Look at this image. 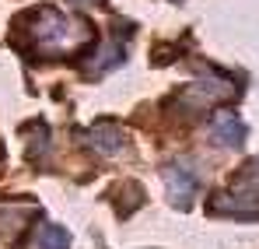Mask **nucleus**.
Segmentation results:
<instances>
[{
	"mask_svg": "<svg viewBox=\"0 0 259 249\" xmlns=\"http://www.w3.org/2000/svg\"><path fill=\"white\" fill-rule=\"evenodd\" d=\"M11 39L14 46L32 56V60H63V56H77L84 53V46H91L95 39V28L84 18H74V14H60L56 7L39 4V7H28L14 18L11 25Z\"/></svg>",
	"mask_w": 259,
	"mask_h": 249,
	"instance_id": "1",
	"label": "nucleus"
},
{
	"mask_svg": "<svg viewBox=\"0 0 259 249\" xmlns=\"http://www.w3.org/2000/svg\"><path fill=\"white\" fill-rule=\"evenodd\" d=\"M214 214H231V218H242V221H252L259 218V162L242 168V175L231 183V190L217 193L210 200Z\"/></svg>",
	"mask_w": 259,
	"mask_h": 249,
	"instance_id": "2",
	"label": "nucleus"
},
{
	"mask_svg": "<svg viewBox=\"0 0 259 249\" xmlns=\"http://www.w3.org/2000/svg\"><path fill=\"white\" fill-rule=\"evenodd\" d=\"M235 95H238L235 81H228V78H221V74H203L200 81L182 88L175 102H179V109H186V113H203V109L221 105V102H228V98H235Z\"/></svg>",
	"mask_w": 259,
	"mask_h": 249,
	"instance_id": "3",
	"label": "nucleus"
},
{
	"mask_svg": "<svg viewBox=\"0 0 259 249\" xmlns=\"http://www.w3.org/2000/svg\"><path fill=\"white\" fill-rule=\"evenodd\" d=\"M165 186H168V200L175 207H189V200L200 193V175L193 172L189 162L175 158L165 165Z\"/></svg>",
	"mask_w": 259,
	"mask_h": 249,
	"instance_id": "4",
	"label": "nucleus"
},
{
	"mask_svg": "<svg viewBox=\"0 0 259 249\" xmlns=\"http://www.w3.org/2000/svg\"><path fill=\"white\" fill-rule=\"evenodd\" d=\"M84 140L91 144V151H98L102 158H112V155H119L123 148H126V133H123V126L119 123H95L91 130L84 133Z\"/></svg>",
	"mask_w": 259,
	"mask_h": 249,
	"instance_id": "5",
	"label": "nucleus"
},
{
	"mask_svg": "<svg viewBox=\"0 0 259 249\" xmlns=\"http://www.w3.org/2000/svg\"><path fill=\"white\" fill-rule=\"evenodd\" d=\"M39 214L35 204H0V235L4 239H21L28 221Z\"/></svg>",
	"mask_w": 259,
	"mask_h": 249,
	"instance_id": "6",
	"label": "nucleus"
},
{
	"mask_svg": "<svg viewBox=\"0 0 259 249\" xmlns=\"http://www.w3.org/2000/svg\"><path fill=\"white\" fill-rule=\"evenodd\" d=\"M210 133H214L221 144L238 148V144L245 140V123L238 120V113H217L214 123H210Z\"/></svg>",
	"mask_w": 259,
	"mask_h": 249,
	"instance_id": "7",
	"label": "nucleus"
},
{
	"mask_svg": "<svg viewBox=\"0 0 259 249\" xmlns=\"http://www.w3.org/2000/svg\"><path fill=\"white\" fill-rule=\"evenodd\" d=\"M35 249H70V235L56 225H46L39 232V239H35Z\"/></svg>",
	"mask_w": 259,
	"mask_h": 249,
	"instance_id": "8",
	"label": "nucleus"
}]
</instances>
